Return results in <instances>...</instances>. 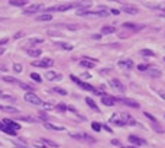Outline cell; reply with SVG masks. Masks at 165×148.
<instances>
[{
    "mask_svg": "<svg viewBox=\"0 0 165 148\" xmlns=\"http://www.w3.org/2000/svg\"><path fill=\"white\" fill-rule=\"evenodd\" d=\"M48 35H49V36H52V38H55V36H62V34H61V32H58V31H52V29L48 31Z\"/></svg>",
    "mask_w": 165,
    "mask_h": 148,
    "instance_id": "obj_39",
    "label": "cell"
},
{
    "mask_svg": "<svg viewBox=\"0 0 165 148\" xmlns=\"http://www.w3.org/2000/svg\"><path fill=\"white\" fill-rule=\"evenodd\" d=\"M4 52V48H0V54H3Z\"/></svg>",
    "mask_w": 165,
    "mask_h": 148,
    "instance_id": "obj_57",
    "label": "cell"
},
{
    "mask_svg": "<svg viewBox=\"0 0 165 148\" xmlns=\"http://www.w3.org/2000/svg\"><path fill=\"white\" fill-rule=\"evenodd\" d=\"M0 109L4 110V112H9V113H19V109L15 107L13 105H3V103H0Z\"/></svg>",
    "mask_w": 165,
    "mask_h": 148,
    "instance_id": "obj_17",
    "label": "cell"
},
{
    "mask_svg": "<svg viewBox=\"0 0 165 148\" xmlns=\"http://www.w3.org/2000/svg\"><path fill=\"white\" fill-rule=\"evenodd\" d=\"M16 148H26V147H21V145H17V147Z\"/></svg>",
    "mask_w": 165,
    "mask_h": 148,
    "instance_id": "obj_58",
    "label": "cell"
},
{
    "mask_svg": "<svg viewBox=\"0 0 165 148\" xmlns=\"http://www.w3.org/2000/svg\"><path fill=\"white\" fill-rule=\"evenodd\" d=\"M42 42H44V39H41V38H30L28 41L29 45H38V44H42Z\"/></svg>",
    "mask_w": 165,
    "mask_h": 148,
    "instance_id": "obj_31",
    "label": "cell"
},
{
    "mask_svg": "<svg viewBox=\"0 0 165 148\" xmlns=\"http://www.w3.org/2000/svg\"><path fill=\"white\" fill-rule=\"evenodd\" d=\"M146 71H148V74L151 77H161V70H157V68H151V67H149Z\"/></svg>",
    "mask_w": 165,
    "mask_h": 148,
    "instance_id": "obj_27",
    "label": "cell"
},
{
    "mask_svg": "<svg viewBox=\"0 0 165 148\" xmlns=\"http://www.w3.org/2000/svg\"><path fill=\"white\" fill-rule=\"evenodd\" d=\"M30 79L35 80L36 83H41V81H42V79H41V76H39L38 73H32V74H30Z\"/></svg>",
    "mask_w": 165,
    "mask_h": 148,
    "instance_id": "obj_38",
    "label": "cell"
},
{
    "mask_svg": "<svg viewBox=\"0 0 165 148\" xmlns=\"http://www.w3.org/2000/svg\"><path fill=\"white\" fill-rule=\"evenodd\" d=\"M64 28H67V29H70V31H77V29H80V26H78V25H64Z\"/></svg>",
    "mask_w": 165,
    "mask_h": 148,
    "instance_id": "obj_43",
    "label": "cell"
},
{
    "mask_svg": "<svg viewBox=\"0 0 165 148\" xmlns=\"http://www.w3.org/2000/svg\"><path fill=\"white\" fill-rule=\"evenodd\" d=\"M112 144L113 145H120V142H119L117 140H112Z\"/></svg>",
    "mask_w": 165,
    "mask_h": 148,
    "instance_id": "obj_53",
    "label": "cell"
},
{
    "mask_svg": "<svg viewBox=\"0 0 165 148\" xmlns=\"http://www.w3.org/2000/svg\"><path fill=\"white\" fill-rule=\"evenodd\" d=\"M116 102H117V99L113 98V96H109V94H103L102 96V103L104 106H114Z\"/></svg>",
    "mask_w": 165,
    "mask_h": 148,
    "instance_id": "obj_8",
    "label": "cell"
},
{
    "mask_svg": "<svg viewBox=\"0 0 165 148\" xmlns=\"http://www.w3.org/2000/svg\"><path fill=\"white\" fill-rule=\"evenodd\" d=\"M151 125H152V129L155 132H161V134H164L165 132V129L162 127H159V125H158V122H155V123H151Z\"/></svg>",
    "mask_w": 165,
    "mask_h": 148,
    "instance_id": "obj_32",
    "label": "cell"
},
{
    "mask_svg": "<svg viewBox=\"0 0 165 148\" xmlns=\"http://www.w3.org/2000/svg\"><path fill=\"white\" fill-rule=\"evenodd\" d=\"M9 4H10V6H17V7H22V6H26V4H28V2H26V0H10V2H9Z\"/></svg>",
    "mask_w": 165,
    "mask_h": 148,
    "instance_id": "obj_24",
    "label": "cell"
},
{
    "mask_svg": "<svg viewBox=\"0 0 165 148\" xmlns=\"http://www.w3.org/2000/svg\"><path fill=\"white\" fill-rule=\"evenodd\" d=\"M44 7V4H41V3H36V4H30L28 9H25L23 10V13H26V15H32V13H35V12H38V10H41V9Z\"/></svg>",
    "mask_w": 165,
    "mask_h": 148,
    "instance_id": "obj_13",
    "label": "cell"
},
{
    "mask_svg": "<svg viewBox=\"0 0 165 148\" xmlns=\"http://www.w3.org/2000/svg\"><path fill=\"white\" fill-rule=\"evenodd\" d=\"M122 10L129 13V15H136V13H139V9L136 7V6H133V4H123Z\"/></svg>",
    "mask_w": 165,
    "mask_h": 148,
    "instance_id": "obj_12",
    "label": "cell"
},
{
    "mask_svg": "<svg viewBox=\"0 0 165 148\" xmlns=\"http://www.w3.org/2000/svg\"><path fill=\"white\" fill-rule=\"evenodd\" d=\"M71 80L76 83V84H78L80 87H83L84 90H87V92H93L94 94H99V96H103L102 94V92H99L97 89H94L91 84H89V83H85V81H83V80H80L78 77H76V76H71Z\"/></svg>",
    "mask_w": 165,
    "mask_h": 148,
    "instance_id": "obj_1",
    "label": "cell"
},
{
    "mask_svg": "<svg viewBox=\"0 0 165 148\" xmlns=\"http://www.w3.org/2000/svg\"><path fill=\"white\" fill-rule=\"evenodd\" d=\"M3 123L6 125V127H9L10 129H13V131H19L21 129V125L16 122H13V121H10V119H4Z\"/></svg>",
    "mask_w": 165,
    "mask_h": 148,
    "instance_id": "obj_20",
    "label": "cell"
},
{
    "mask_svg": "<svg viewBox=\"0 0 165 148\" xmlns=\"http://www.w3.org/2000/svg\"><path fill=\"white\" fill-rule=\"evenodd\" d=\"M72 7H77L76 3H62V4H55L51 7L47 9V12H65V10H70Z\"/></svg>",
    "mask_w": 165,
    "mask_h": 148,
    "instance_id": "obj_2",
    "label": "cell"
},
{
    "mask_svg": "<svg viewBox=\"0 0 165 148\" xmlns=\"http://www.w3.org/2000/svg\"><path fill=\"white\" fill-rule=\"evenodd\" d=\"M9 39L7 38H4V39H0V48H2V45H4V44H7Z\"/></svg>",
    "mask_w": 165,
    "mask_h": 148,
    "instance_id": "obj_50",
    "label": "cell"
},
{
    "mask_svg": "<svg viewBox=\"0 0 165 148\" xmlns=\"http://www.w3.org/2000/svg\"><path fill=\"white\" fill-rule=\"evenodd\" d=\"M110 122L114 123V125H117V127H125V122H123L122 118H120V113H113L112 115Z\"/></svg>",
    "mask_w": 165,
    "mask_h": 148,
    "instance_id": "obj_16",
    "label": "cell"
},
{
    "mask_svg": "<svg viewBox=\"0 0 165 148\" xmlns=\"http://www.w3.org/2000/svg\"><path fill=\"white\" fill-rule=\"evenodd\" d=\"M91 38H93V39H100V38H102V35L94 34V35H91Z\"/></svg>",
    "mask_w": 165,
    "mask_h": 148,
    "instance_id": "obj_52",
    "label": "cell"
},
{
    "mask_svg": "<svg viewBox=\"0 0 165 148\" xmlns=\"http://www.w3.org/2000/svg\"><path fill=\"white\" fill-rule=\"evenodd\" d=\"M32 65L34 67H41V68H48L54 65V60L52 58H42L38 60V61H32Z\"/></svg>",
    "mask_w": 165,
    "mask_h": 148,
    "instance_id": "obj_4",
    "label": "cell"
},
{
    "mask_svg": "<svg viewBox=\"0 0 165 148\" xmlns=\"http://www.w3.org/2000/svg\"><path fill=\"white\" fill-rule=\"evenodd\" d=\"M129 141H131L133 145H145L146 144V141L142 140V138H139V136H136V135H129Z\"/></svg>",
    "mask_w": 165,
    "mask_h": 148,
    "instance_id": "obj_18",
    "label": "cell"
},
{
    "mask_svg": "<svg viewBox=\"0 0 165 148\" xmlns=\"http://www.w3.org/2000/svg\"><path fill=\"white\" fill-rule=\"evenodd\" d=\"M55 47L61 48V50H64V51H71L72 48H74L71 44H67V42H55Z\"/></svg>",
    "mask_w": 165,
    "mask_h": 148,
    "instance_id": "obj_21",
    "label": "cell"
},
{
    "mask_svg": "<svg viewBox=\"0 0 165 148\" xmlns=\"http://www.w3.org/2000/svg\"><path fill=\"white\" fill-rule=\"evenodd\" d=\"M51 19H52L51 13H44V15H39L36 17V21H39V22H48V21H51Z\"/></svg>",
    "mask_w": 165,
    "mask_h": 148,
    "instance_id": "obj_25",
    "label": "cell"
},
{
    "mask_svg": "<svg viewBox=\"0 0 165 148\" xmlns=\"http://www.w3.org/2000/svg\"><path fill=\"white\" fill-rule=\"evenodd\" d=\"M116 32V28L114 26H103L102 28V34L107 35V34H114Z\"/></svg>",
    "mask_w": 165,
    "mask_h": 148,
    "instance_id": "obj_28",
    "label": "cell"
},
{
    "mask_svg": "<svg viewBox=\"0 0 165 148\" xmlns=\"http://www.w3.org/2000/svg\"><path fill=\"white\" fill-rule=\"evenodd\" d=\"M28 54L30 57H39V55L42 54V51L39 50V48H28Z\"/></svg>",
    "mask_w": 165,
    "mask_h": 148,
    "instance_id": "obj_26",
    "label": "cell"
},
{
    "mask_svg": "<svg viewBox=\"0 0 165 148\" xmlns=\"http://www.w3.org/2000/svg\"><path fill=\"white\" fill-rule=\"evenodd\" d=\"M109 84H110V87H113L114 90H117V92H120V93H123L125 92V86H123V83L120 80H117V79H112V80L109 81Z\"/></svg>",
    "mask_w": 165,
    "mask_h": 148,
    "instance_id": "obj_5",
    "label": "cell"
},
{
    "mask_svg": "<svg viewBox=\"0 0 165 148\" xmlns=\"http://www.w3.org/2000/svg\"><path fill=\"white\" fill-rule=\"evenodd\" d=\"M144 6L149 9H154V10H159V12H165V3H148V2H145Z\"/></svg>",
    "mask_w": 165,
    "mask_h": 148,
    "instance_id": "obj_9",
    "label": "cell"
},
{
    "mask_svg": "<svg viewBox=\"0 0 165 148\" xmlns=\"http://www.w3.org/2000/svg\"><path fill=\"white\" fill-rule=\"evenodd\" d=\"M45 128L51 129V131H64L65 129L64 127H58V125H54V123H49V122H45Z\"/></svg>",
    "mask_w": 165,
    "mask_h": 148,
    "instance_id": "obj_23",
    "label": "cell"
},
{
    "mask_svg": "<svg viewBox=\"0 0 165 148\" xmlns=\"http://www.w3.org/2000/svg\"><path fill=\"white\" fill-rule=\"evenodd\" d=\"M0 71H6V67H4L3 64H2V65H0Z\"/></svg>",
    "mask_w": 165,
    "mask_h": 148,
    "instance_id": "obj_55",
    "label": "cell"
},
{
    "mask_svg": "<svg viewBox=\"0 0 165 148\" xmlns=\"http://www.w3.org/2000/svg\"><path fill=\"white\" fill-rule=\"evenodd\" d=\"M103 128H104V129H106V131H107V132H112V129H110V128H109V127H107V125H104V127H103Z\"/></svg>",
    "mask_w": 165,
    "mask_h": 148,
    "instance_id": "obj_56",
    "label": "cell"
},
{
    "mask_svg": "<svg viewBox=\"0 0 165 148\" xmlns=\"http://www.w3.org/2000/svg\"><path fill=\"white\" fill-rule=\"evenodd\" d=\"M22 70H23V67H22V64H13V71L15 73H22Z\"/></svg>",
    "mask_w": 165,
    "mask_h": 148,
    "instance_id": "obj_40",
    "label": "cell"
},
{
    "mask_svg": "<svg viewBox=\"0 0 165 148\" xmlns=\"http://www.w3.org/2000/svg\"><path fill=\"white\" fill-rule=\"evenodd\" d=\"M158 94H159V96H161V98L165 100V92H159V93H158Z\"/></svg>",
    "mask_w": 165,
    "mask_h": 148,
    "instance_id": "obj_54",
    "label": "cell"
},
{
    "mask_svg": "<svg viewBox=\"0 0 165 148\" xmlns=\"http://www.w3.org/2000/svg\"><path fill=\"white\" fill-rule=\"evenodd\" d=\"M71 138H74V140H85L89 142H96V140L93 136L87 135V134H71Z\"/></svg>",
    "mask_w": 165,
    "mask_h": 148,
    "instance_id": "obj_14",
    "label": "cell"
},
{
    "mask_svg": "<svg viewBox=\"0 0 165 148\" xmlns=\"http://www.w3.org/2000/svg\"><path fill=\"white\" fill-rule=\"evenodd\" d=\"M25 100L28 102V103H30V105H36V106L42 105L41 98L36 96V93H34V92H28V93H25Z\"/></svg>",
    "mask_w": 165,
    "mask_h": 148,
    "instance_id": "obj_3",
    "label": "cell"
},
{
    "mask_svg": "<svg viewBox=\"0 0 165 148\" xmlns=\"http://www.w3.org/2000/svg\"><path fill=\"white\" fill-rule=\"evenodd\" d=\"M55 92V93H58V94H61V96H67V90H64V89H61V87H54L52 89Z\"/></svg>",
    "mask_w": 165,
    "mask_h": 148,
    "instance_id": "obj_36",
    "label": "cell"
},
{
    "mask_svg": "<svg viewBox=\"0 0 165 148\" xmlns=\"http://www.w3.org/2000/svg\"><path fill=\"white\" fill-rule=\"evenodd\" d=\"M133 61H132L131 58H126V60H120L119 61V67H122L123 70H132L133 68Z\"/></svg>",
    "mask_w": 165,
    "mask_h": 148,
    "instance_id": "obj_10",
    "label": "cell"
},
{
    "mask_svg": "<svg viewBox=\"0 0 165 148\" xmlns=\"http://www.w3.org/2000/svg\"><path fill=\"white\" fill-rule=\"evenodd\" d=\"M96 63H97V60L89 58V57H84V58L80 61V65H83V67H85V68H94Z\"/></svg>",
    "mask_w": 165,
    "mask_h": 148,
    "instance_id": "obj_7",
    "label": "cell"
},
{
    "mask_svg": "<svg viewBox=\"0 0 165 148\" xmlns=\"http://www.w3.org/2000/svg\"><path fill=\"white\" fill-rule=\"evenodd\" d=\"M39 118L42 119V121H45V122H48V116L44 113V112H41V113H39Z\"/></svg>",
    "mask_w": 165,
    "mask_h": 148,
    "instance_id": "obj_47",
    "label": "cell"
},
{
    "mask_svg": "<svg viewBox=\"0 0 165 148\" xmlns=\"http://www.w3.org/2000/svg\"><path fill=\"white\" fill-rule=\"evenodd\" d=\"M0 131L6 132V134H9V135H16V131H13V129H10L9 127H6L3 122H0Z\"/></svg>",
    "mask_w": 165,
    "mask_h": 148,
    "instance_id": "obj_22",
    "label": "cell"
},
{
    "mask_svg": "<svg viewBox=\"0 0 165 148\" xmlns=\"http://www.w3.org/2000/svg\"><path fill=\"white\" fill-rule=\"evenodd\" d=\"M110 13H112V15H119L120 12H119L117 9H112V10H110Z\"/></svg>",
    "mask_w": 165,
    "mask_h": 148,
    "instance_id": "obj_51",
    "label": "cell"
},
{
    "mask_svg": "<svg viewBox=\"0 0 165 148\" xmlns=\"http://www.w3.org/2000/svg\"><path fill=\"white\" fill-rule=\"evenodd\" d=\"M17 84H19V87H22L23 90H28V92H34V87H32V86H29V84H25V83H22V81H19Z\"/></svg>",
    "mask_w": 165,
    "mask_h": 148,
    "instance_id": "obj_33",
    "label": "cell"
},
{
    "mask_svg": "<svg viewBox=\"0 0 165 148\" xmlns=\"http://www.w3.org/2000/svg\"><path fill=\"white\" fill-rule=\"evenodd\" d=\"M120 118H122V121L125 122V125H136V121H135V118H133L132 115L120 113Z\"/></svg>",
    "mask_w": 165,
    "mask_h": 148,
    "instance_id": "obj_11",
    "label": "cell"
},
{
    "mask_svg": "<svg viewBox=\"0 0 165 148\" xmlns=\"http://www.w3.org/2000/svg\"><path fill=\"white\" fill-rule=\"evenodd\" d=\"M17 119H22V121H26V122H35V119L29 118V116H17Z\"/></svg>",
    "mask_w": 165,
    "mask_h": 148,
    "instance_id": "obj_44",
    "label": "cell"
},
{
    "mask_svg": "<svg viewBox=\"0 0 165 148\" xmlns=\"http://www.w3.org/2000/svg\"><path fill=\"white\" fill-rule=\"evenodd\" d=\"M149 68L148 64H140V65H138V70H140V71H146Z\"/></svg>",
    "mask_w": 165,
    "mask_h": 148,
    "instance_id": "obj_45",
    "label": "cell"
},
{
    "mask_svg": "<svg viewBox=\"0 0 165 148\" xmlns=\"http://www.w3.org/2000/svg\"><path fill=\"white\" fill-rule=\"evenodd\" d=\"M140 55H144V57H154V51H151V50H142L140 51Z\"/></svg>",
    "mask_w": 165,
    "mask_h": 148,
    "instance_id": "obj_37",
    "label": "cell"
},
{
    "mask_svg": "<svg viewBox=\"0 0 165 148\" xmlns=\"http://www.w3.org/2000/svg\"><path fill=\"white\" fill-rule=\"evenodd\" d=\"M91 128H93V129H94V131H100V129H102V125H100V123H99V122H93V123H91Z\"/></svg>",
    "mask_w": 165,
    "mask_h": 148,
    "instance_id": "obj_42",
    "label": "cell"
},
{
    "mask_svg": "<svg viewBox=\"0 0 165 148\" xmlns=\"http://www.w3.org/2000/svg\"><path fill=\"white\" fill-rule=\"evenodd\" d=\"M126 148H138V147H126Z\"/></svg>",
    "mask_w": 165,
    "mask_h": 148,
    "instance_id": "obj_59",
    "label": "cell"
},
{
    "mask_svg": "<svg viewBox=\"0 0 165 148\" xmlns=\"http://www.w3.org/2000/svg\"><path fill=\"white\" fill-rule=\"evenodd\" d=\"M57 107H58L59 110H67V109H68V106H65L64 103H59V105L57 106Z\"/></svg>",
    "mask_w": 165,
    "mask_h": 148,
    "instance_id": "obj_48",
    "label": "cell"
},
{
    "mask_svg": "<svg viewBox=\"0 0 165 148\" xmlns=\"http://www.w3.org/2000/svg\"><path fill=\"white\" fill-rule=\"evenodd\" d=\"M42 105H44V107H45L47 110H52V109H55V106H54V105H51V103H42Z\"/></svg>",
    "mask_w": 165,
    "mask_h": 148,
    "instance_id": "obj_46",
    "label": "cell"
},
{
    "mask_svg": "<svg viewBox=\"0 0 165 148\" xmlns=\"http://www.w3.org/2000/svg\"><path fill=\"white\" fill-rule=\"evenodd\" d=\"M23 35H25V34H23V32H17V34L15 35V36H13V38H15V39H19V38H22V36H23Z\"/></svg>",
    "mask_w": 165,
    "mask_h": 148,
    "instance_id": "obj_49",
    "label": "cell"
},
{
    "mask_svg": "<svg viewBox=\"0 0 165 148\" xmlns=\"http://www.w3.org/2000/svg\"><path fill=\"white\" fill-rule=\"evenodd\" d=\"M85 103H87V105H89V106H90V107H91V109H93V110H96V112H99V110H100V109H99V106L96 105V103H94V100H93V99L85 98Z\"/></svg>",
    "mask_w": 165,
    "mask_h": 148,
    "instance_id": "obj_29",
    "label": "cell"
},
{
    "mask_svg": "<svg viewBox=\"0 0 165 148\" xmlns=\"http://www.w3.org/2000/svg\"><path fill=\"white\" fill-rule=\"evenodd\" d=\"M45 77H47V80H49V81H57V80H61V79H62V74H58V73H55V71H47L45 73Z\"/></svg>",
    "mask_w": 165,
    "mask_h": 148,
    "instance_id": "obj_15",
    "label": "cell"
},
{
    "mask_svg": "<svg viewBox=\"0 0 165 148\" xmlns=\"http://www.w3.org/2000/svg\"><path fill=\"white\" fill-rule=\"evenodd\" d=\"M164 60H165V58H164Z\"/></svg>",
    "mask_w": 165,
    "mask_h": 148,
    "instance_id": "obj_60",
    "label": "cell"
},
{
    "mask_svg": "<svg viewBox=\"0 0 165 148\" xmlns=\"http://www.w3.org/2000/svg\"><path fill=\"white\" fill-rule=\"evenodd\" d=\"M144 115H145V116H146V118L149 119V121H151V123H155V122H158L157 119L154 118V115H151V113H149V112H145Z\"/></svg>",
    "mask_w": 165,
    "mask_h": 148,
    "instance_id": "obj_41",
    "label": "cell"
},
{
    "mask_svg": "<svg viewBox=\"0 0 165 148\" xmlns=\"http://www.w3.org/2000/svg\"><path fill=\"white\" fill-rule=\"evenodd\" d=\"M41 140L47 144V147L49 148V147H52V148H58V144L57 142H54V141H51V140H47V138H41Z\"/></svg>",
    "mask_w": 165,
    "mask_h": 148,
    "instance_id": "obj_30",
    "label": "cell"
},
{
    "mask_svg": "<svg viewBox=\"0 0 165 148\" xmlns=\"http://www.w3.org/2000/svg\"><path fill=\"white\" fill-rule=\"evenodd\" d=\"M122 26L126 28V29H132V31H139L144 28V25H138V23H132V22H125Z\"/></svg>",
    "mask_w": 165,
    "mask_h": 148,
    "instance_id": "obj_19",
    "label": "cell"
},
{
    "mask_svg": "<svg viewBox=\"0 0 165 148\" xmlns=\"http://www.w3.org/2000/svg\"><path fill=\"white\" fill-rule=\"evenodd\" d=\"M34 147H36V148H48V147H47V144H45V142H44L42 140L35 141V142H34Z\"/></svg>",
    "mask_w": 165,
    "mask_h": 148,
    "instance_id": "obj_34",
    "label": "cell"
},
{
    "mask_svg": "<svg viewBox=\"0 0 165 148\" xmlns=\"http://www.w3.org/2000/svg\"><path fill=\"white\" fill-rule=\"evenodd\" d=\"M117 102H120V103H123V105L129 106V107H135V109H139V106H140L136 100L129 99V98H120V99H117Z\"/></svg>",
    "mask_w": 165,
    "mask_h": 148,
    "instance_id": "obj_6",
    "label": "cell"
},
{
    "mask_svg": "<svg viewBox=\"0 0 165 148\" xmlns=\"http://www.w3.org/2000/svg\"><path fill=\"white\" fill-rule=\"evenodd\" d=\"M3 81H7V83H12V84H17V83H19V80L13 79V77H9V76H4L3 77Z\"/></svg>",
    "mask_w": 165,
    "mask_h": 148,
    "instance_id": "obj_35",
    "label": "cell"
}]
</instances>
